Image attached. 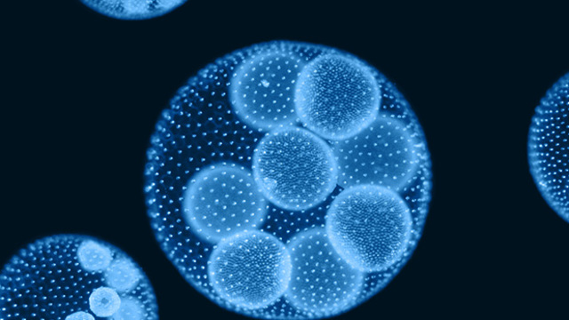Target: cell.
Returning a JSON list of instances; mask_svg holds the SVG:
<instances>
[{
    "instance_id": "1",
    "label": "cell",
    "mask_w": 569,
    "mask_h": 320,
    "mask_svg": "<svg viewBox=\"0 0 569 320\" xmlns=\"http://www.w3.org/2000/svg\"><path fill=\"white\" fill-rule=\"evenodd\" d=\"M225 92L206 103H173L156 125L148 154L145 194L157 242L184 278L208 297L212 250L260 228L268 202L252 172L266 133L243 123Z\"/></svg>"
},
{
    "instance_id": "2",
    "label": "cell",
    "mask_w": 569,
    "mask_h": 320,
    "mask_svg": "<svg viewBox=\"0 0 569 320\" xmlns=\"http://www.w3.org/2000/svg\"><path fill=\"white\" fill-rule=\"evenodd\" d=\"M4 320H154L152 286L139 265L95 237L62 234L17 252L0 276Z\"/></svg>"
},
{
    "instance_id": "3",
    "label": "cell",
    "mask_w": 569,
    "mask_h": 320,
    "mask_svg": "<svg viewBox=\"0 0 569 320\" xmlns=\"http://www.w3.org/2000/svg\"><path fill=\"white\" fill-rule=\"evenodd\" d=\"M413 217L404 197L385 187L361 184L333 197L325 230L336 252L365 275L395 267L413 236Z\"/></svg>"
},
{
    "instance_id": "4",
    "label": "cell",
    "mask_w": 569,
    "mask_h": 320,
    "mask_svg": "<svg viewBox=\"0 0 569 320\" xmlns=\"http://www.w3.org/2000/svg\"><path fill=\"white\" fill-rule=\"evenodd\" d=\"M382 82L363 61L340 52L319 53L303 66L294 104L303 127L329 142L368 126L383 103Z\"/></svg>"
},
{
    "instance_id": "5",
    "label": "cell",
    "mask_w": 569,
    "mask_h": 320,
    "mask_svg": "<svg viewBox=\"0 0 569 320\" xmlns=\"http://www.w3.org/2000/svg\"><path fill=\"white\" fill-rule=\"evenodd\" d=\"M290 276L286 244L261 228L246 231L211 252L205 270L208 298L232 310L268 317L284 300Z\"/></svg>"
},
{
    "instance_id": "6",
    "label": "cell",
    "mask_w": 569,
    "mask_h": 320,
    "mask_svg": "<svg viewBox=\"0 0 569 320\" xmlns=\"http://www.w3.org/2000/svg\"><path fill=\"white\" fill-rule=\"evenodd\" d=\"M252 172L269 204L291 211L322 204L338 186L330 143L297 124L261 137L253 151Z\"/></svg>"
},
{
    "instance_id": "7",
    "label": "cell",
    "mask_w": 569,
    "mask_h": 320,
    "mask_svg": "<svg viewBox=\"0 0 569 320\" xmlns=\"http://www.w3.org/2000/svg\"><path fill=\"white\" fill-rule=\"evenodd\" d=\"M329 143L341 188L371 184L401 195L427 172L423 146L411 122L382 106L361 132Z\"/></svg>"
},
{
    "instance_id": "8",
    "label": "cell",
    "mask_w": 569,
    "mask_h": 320,
    "mask_svg": "<svg viewBox=\"0 0 569 320\" xmlns=\"http://www.w3.org/2000/svg\"><path fill=\"white\" fill-rule=\"evenodd\" d=\"M231 55L227 96L234 114L248 126L268 132L296 125L294 92L298 76L309 60L290 46L272 45Z\"/></svg>"
},
{
    "instance_id": "9",
    "label": "cell",
    "mask_w": 569,
    "mask_h": 320,
    "mask_svg": "<svg viewBox=\"0 0 569 320\" xmlns=\"http://www.w3.org/2000/svg\"><path fill=\"white\" fill-rule=\"evenodd\" d=\"M285 244L291 276L284 299L303 316L337 314L362 293L365 274L341 257L324 227L303 230Z\"/></svg>"
},
{
    "instance_id": "10",
    "label": "cell",
    "mask_w": 569,
    "mask_h": 320,
    "mask_svg": "<svg viewBox=\"0 0 569 320\" xmlns=\"http://www.w3.org/2000/svg\"><path fill=\"white\" fill-rule=\"evenodd\" d=\"M568 75L547 92L533 118L529 135V163L541 194L563 218L567 201Z\"/></svg>"
},
{
    "instance_id": "11",
    "label": "cell",
    "mask_w": 569,
    "mask_h": 320,
    "mask_svg": "<svg viewBox=\"0 0 569 320\" xmlns=\"http://www.w3.org/2000/svg\"><path fill=\"white\" fill-rule=\"evenodd\" d=\"M333 197L330 196L313 208L301 211L285 210L268 203L267 215L260 228L286 244L303 230L325 227L326 212Z\"/></svg>"
}]
</instances>
